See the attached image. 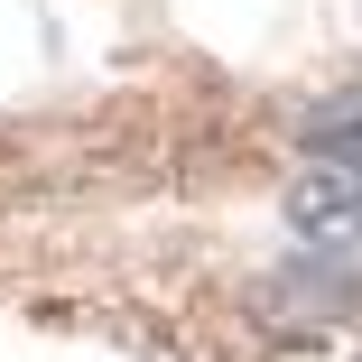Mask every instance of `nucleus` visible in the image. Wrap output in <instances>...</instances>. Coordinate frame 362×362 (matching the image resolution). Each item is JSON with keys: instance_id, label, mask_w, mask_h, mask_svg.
I'll return each instance as SVG.
<instances>
[{"instance_id": "f257e3e1", "label": "nucleus", "mask_w": 362, "mask_h": 362, "mask_svg": "<svg viewBox=\"0 0 362 362\" xmlns=\"http://www.w3.org/2000/svg\"><path fill=\"white\" fill-rule=\"evenodd\" d=\"M288 233L316 251H362V168H325L288 195Z\"/></svg>"}]
</instances>
